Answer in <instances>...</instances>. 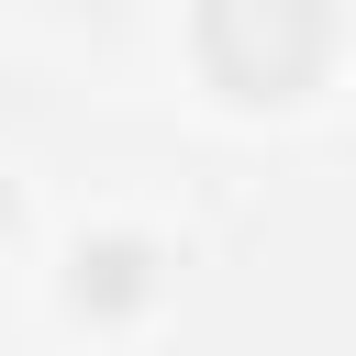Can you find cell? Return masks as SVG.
Returning a JSON list of instances; mask_svg holds the SVG:
<instances>
[{
	"instance_id": "6da1fadb",
	"label": "cell",
	"mask_w": 356,
	"mask_h": 356,
	"mask_svg": "<svg viewBox=\"0 0 356 356\" xmlns=\"http://www.w3.org/2000/svg\"><path fill=\"white\" fill-rule=\"evenodd\" d=\"M189 44L234 100H300L334 56V0H200Z\"/></svg>"
}]
</instances>
